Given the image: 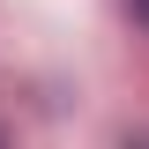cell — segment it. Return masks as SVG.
I'll return each instance as SVG.
<instances>
[{
    "label": "cell",
    "instance_id": "2",
    "mask_svg": "<svg viewBox=\"0 0 149 149\" xmlns=\"http://www.w3.org/2000/svg\"><path fill=\"white\" fill-rule=\"evenodd\" d=\"M127 149H149V134H142V142H127Z\"/></svg>",
    "mask_w": 149,
    "mask_h": 149
},
{
    "label": "cell",
    "instance_id": "1",
    "mask_svg": "<svg viewBox=\"0 0 149 149\" xmlns=\"http://www.w3.org/2000/svg\"><path fill=\"white\" fill-rule=\"evenodd\" d=\"M127 8H134V22H142V30H149V0H127Z\"/></svg>",
    "mask_w": 149,
    "mask_h": 149
}]
</instances>
